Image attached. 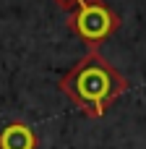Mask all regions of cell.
<instances>
[{"mask_svg":"<svg viewBox=\"0 0 146 149\" xmlns=\"http://www.w3.org/2000/svg\"><path fill=\"white\" fill-rule=\"evenodd\" d=\"M57 86L89 118H102L128 92V79L99 50H89L57 81Z\"/></svg>","mask_w":146,"mask_h":149,"instance_id":"6da1fadb","label":"cell"},{"mask_svg":"<svg viewBox=\"0 0 146 149\" xmlns=\"http://www.w3.org/2000/svg\"><path fill=\"white\" fill-rule=\"evenodd\" d=\"M55 3H57L63 10H73V8H76L78 3H84V0H55Z\"/></svg>","mask_w":146,"mask_h":149,"instance_id":"277c9868","label":"cell"},{"mask_svg":"<svg viewBox=\"0 0 146 149\" xmlns=\"http://www.w3.org/2000/svg\"><path fill=\"white\" fill-rule=\"evenodd\" d=\"M37 134L21 120H13L0 131V149H37Z\"/></svg>","mask_w":146,"mask_h":149,"instance_id":"3957f363","label":"cell"},{"mask_svg":"<svg viewBox=\"0 0 146 149\" xmlns=\"http://www.w3.org/2000/svg\"><path fill=\"white\" fill-rule=\"evenodd\" d=\"M65 24L86 47L97 50L120 29V16L104 0H84L73 10H68Z\"/></svg>","mask_w":146,"mask_h":149,"instance_id":"7a4b0ae2","label":"cell"}]
</instances>
